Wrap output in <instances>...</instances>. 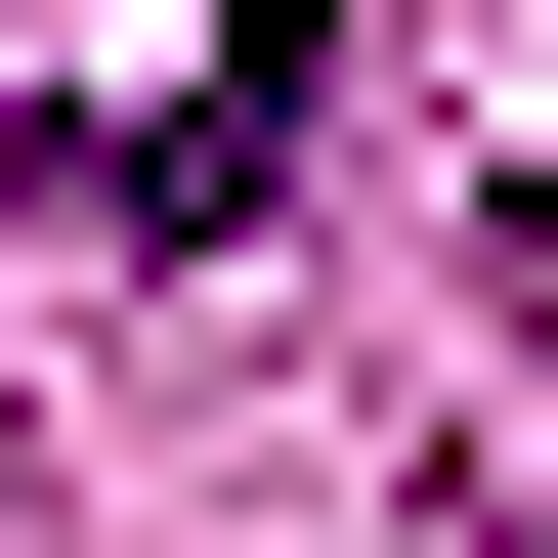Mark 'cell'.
<instances>
[{
  "label": "cell",
  "instance_id": "1",
  "mask_svg": "<svg viewBox=\"0 0 558 558\" xmlns=\"http://www.w3.org/2000/svg\"><path fill=\"white\" fill-rule=\"evenodd\" d=\"M344 172V44H130V86H44V130H0V215H44V258H258V215Z\"/></svg>",
  "mask_w": 558,
  "mask_h": 558
},
{
  "label": "cell",
  "instance_id": "2",
  "mask_svg": "<svg viewBox=\"0 0 558 558\" xmlns=\"http://www.w3.org/2000/svg\"><path fill=\"white\" fill-rule=\"evenodd\" d=\"M0 558H44V473H0Z\"/></svg>",
  "mask_w": 558,
  "mask_h": 558
}]
</instances>
